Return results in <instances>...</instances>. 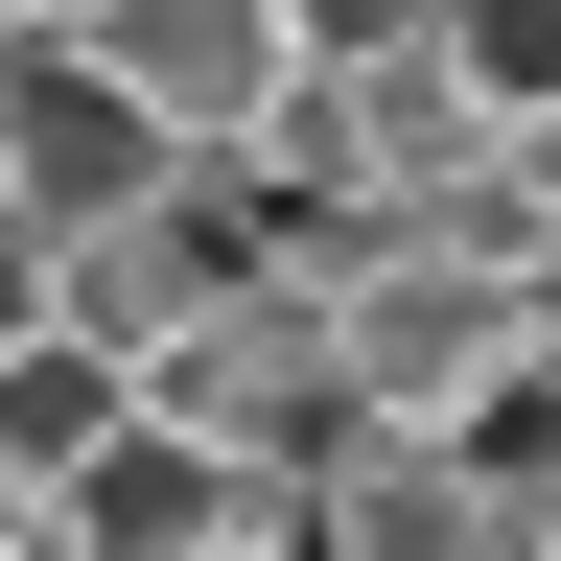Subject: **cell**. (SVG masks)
Returning a JSON list of instances; mask_svg holds the SVG:
<instances>
[{
    "mask_svg": "<svg viewBox=\"0 0 561 561\" xmlns=\"http://www.w3.org/2000/svg\"><path fill=\"white\" fill-rule=\"evenodd\" d=\"M70 47L164 117V164H257V140L305 117V24H280V0H94Z\"/></svg>",
    "mask_w": 561,
    "mask_h": 561,
    "instance_id": "3957f363",
    "label": "cell"
},
{
    "mask_svg": "<svg viewBox=\"0 0 561 561\" xmlns=\"http://www.w3.org/2000/svg\"><path fill=\"white\" fill-rule=\"evenodd\" d=\"M305 538L328 561H561V491L491 468V445H351L305 491Z\"/></svg>",
    "mask_w": 561,
    "mask_h": 561,
    "instance_id": "5b68a950",
    "label": "cell"
},
{
    "mask_svg": "<svg viewBox=\"0 0 561 561\" xmlns=\"http://www.w3.org/2000/svg\"><path fill=\"white\" fill-rule=\"evenodd\" d=\"M210 561H328V538H305V515H257V538H210Z\"/></svg>",
    "mask_w": 561,
    "mask_h": 561,
    "instance_id": "8fae6325",
    "label": "cell"
},
{
    "mask_svg": "<svg viewBox=\"0 0 561 561\" xmlns=\"http://www.w3.org/2000/svg\"><path fill=\"white\" fill-rule=\"evenodd\" d=\"M0 24H94V0H0Z\"/></svg>",
    "mask_w": 561,
    "mask_h": 561,
    "instance_id": "7c38bea8",
    "label": "cell"
},
{
    "mask_svg": "<svg viewBox=\"0 0 561 561\" xmlns=\"http://www.w3.org/2000/svg\"><path fill=\"white\" fill-rule=\"evenodd\" d=\"M0 561H47V491H24V468H0Z\"/></svg>",
    "mask_w": 561,
    "mask_h": 561,
    "instance_id": "30bf717a",
    "label": "cell"
},
{
    "mask_svg": "<svg viewBox=\"0 0 561 561\" xmlns=\"http://www.w3.org/2000/svg\"><path fill=\"white\" fill-rule=\"evenodd\" d=\"M117 421H140V375H117L94 328H24V351H0V468H24V491H70Z\"/></svg>",
    "mask_w": 561,
    "mask_h": 561,
    "instance_id": "52a82bcc",
    "label": "cell"
},
{
    "mask_svg": "<svg viewBox=\"0 0 561 561\" xmlns=\"http://www.w3.org/2000/svg\"><path fill=\"white\" fill-rule=\"evenodd\" d=\"M257 515H280V491H257V468H210L187 421L140 398L117 445H94V468L47 491V561H210V538H257Z\"/></svg>",
    "mask_w": 561,
    "mask_h": 561,
    "instance_id": "8992f818",
    "label": "cell"
},
{
    "mask_svg": "<svg viewBox=\"0 0 561 561\" xmlns=\"http://www.w3.org/2000/svg\"><path fill=\"white\" fill-rule=\"evenodd\" d=\"M24 328H47V257H24V234H0V351H24Z\"/></svg>",
    "mask_w": 561,
    "mask_h": 561,
    "instance_id": "9c48e42d",
    "label": "cell"
},
{
    "mask_svg": "<svg viewBox=\"0 0 561 561\" xmlns=\"http://www.w3.org/2000/svg\"><path fill=\"white\" fill-rule=\"evenodd\" d=\"M445 70H468L491 140H538L561 117V0H445Z\"/></svg>",
    "mask_w": 561,
    "mask_h": 561,
    "instance_id": "ba28073f",
    "label": "cell"
},
{
    "mask_svg": "<svg viewBox=\"0 0 561 561\" xmlns=\"http://www.w3.org/2000/svg\"><path fill=\"white\" fill-rule=\"evenodd\" d=\"M0 47H24V24H0Z\"/></svg>",
    "mask_w": 561,
    "mask_h": 561,
    "instance_id": "4fadbf2b",
    "label": "cell"
},
{
    "mask_svg": "<svg viewBox=\"0 0 561 561\" xmlns=\"http://www.w3.org/2000/svg\"><path fill=\"white\" fill-rule=\"evenodd\" d=\"M140 187H164V117H140L70 24H24L0 47V234L47 257V234H94V210H140Z\"/></svg>",
    "mask_w": 561,
    "mask_h": 561,
    "instance_id": "277c9868",
    "label": "cell"
},
{
    "mask_svg": "<svg viewBox=\"0 0 561 561\" xmlns=\"http://www.w3.org/2000/svg\"><path fill=\"white\" fill-rule=\"evenodd\" d=\"M305 305H328L351 421H375V445H468V421L538 375V305H515V280H468V257H421V234L351 257V280H305Z\"/></svg>",
    "mask_w": 561,
    "mask_h": 561,
    "instance_id": "7a4b0ae2",
    "label": "cell"
},
{
    "mask_svg": "<svg viewBox=\"0 0 561 561\" xmlns=\"http://www.w3.org/2000/svg\"><path fill=\"white\" fill-rule=\"evenodd\" d=\"M140 398H164L210 468H257L280 515H305L351 445H375V421H351V351H328V305H305V280H234L210 328H164V351H140Z\"/></svg>",
    "mask_w": 561,
    "mask_h": 561,
    "instance_id": "6da1fadb",
    "label": "cell"
}]
</instances>
